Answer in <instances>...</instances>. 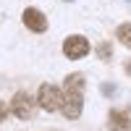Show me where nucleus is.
<instances>
[{
	"label": "nucleus",
	"mask_w": 131,
	"mask_h": 131,
	"mask_svg": "<svg viewBox=\"0 0 131 131\" xmlns=\"http://www.w3.org/2000/svg\"><path fill=\"white\" fill-rule=\"evenodd\" d=\"M10 110H13L16 118L29 121V118L34 115V100H31V94H26V92H16L13 100H10Z\"/></svg>",
	"instance_id": "nucleus-3"
},
{
	"label": "nucleus",
	"mask_w": 131,
	"mask_h": 131,
	"mask_svg": "<svg viewBox=\"0 0 131 131\" xmlns=\"http://www.w3.org/2000/svg\"><path fill=\"white\" fill-rule=\"evenodd\" d=\"M66 3H73V0H66Z\"/></svg>",
	"instance_id": "nucleus-12"
},
{
	"label": "nucleus",
	"mask_w": 131,
	"mask_h": 131,
	"mask_svg": "<svg viewBox=\"0 0 131 131\" xmlns=\"http://www.w3.org/2000/svg\"><path fill=\"white\" fill-rule=\"evenodd\" d=\"M84 76L81 73H71L68 79L63 81V105L60 110L66 118H79L81 115V105H84Z\"/></svg>",
	"instance_id": "nucleus-1"
},
{
	"label": "nucleus",
	"mask_w": 131,
	"mask_h": 131,
	"mask_svg": "<svg viewBox=\"0 0 131 131\" xmlns=\"http://www.w3.org/2000/svg\"><path fill=\"white\" fill-rule=\"evenodd\" d=\"M37 102L45 107V110L55 113V110H60V105H63V89H58L55 84H42L39 92H37Z\"/></svg>",
	"instance_id": "nucleus-2"
},
{
	"label": "nucleus",
	"mask_w": 131,
	"mask_h": 131,
	"mask_svg": "<svg viewBox=\"0 0 131 131\" xmlns=\"http://www.w3.org/2000/svg\"><path fill=\"white\" fill-rule=\"evenodd\" d=\"M5 115H8V107H5V102H0V123L5 121Z\"/></svg>",
	"instance_id": "nucleus-10"
},
{
	"label": "nucleus",
	"mask_w": 131,
	"mask_h": 131,
	"mask_svg": "<svg viewBox=\"0 0 131 131\" xmlns=\"http://www.w3.org/2000/svg\"><path fill=\"white\" fill-rule=\"evenodd\" d=\"M115 34H118V39H121L126 47H131V24H121Z\"/></svg>",
	"instance_id": "nucleus-7"
},
{
	"label": "nucleus",
	"mask_w": 131,
	"mask_h": 131,
	"mask_svg": "<svg viewBox=\"0 0 131 131\" xmlns=\"http://www.w3.org/2000/svg\"><path fill=\"white\" fill-rule=\"evenodd\" d=\"M24 24L31 31H45L47 29V18L42 16V10H37V8H26L24 10Z\"/></svg>",
	"instance_id": "nucleus-5"
},
{
	"label": "nucleus",
	"mask_w": 131,
	"mask_h": 131,
	"mask_svg": "<svg viewBox=\"0 0 131 131\" xmlns=\"http://www.w3.org/2000/svg\"><path fill=\"white\" fill-rule=\"evenodd\" d=\"M126 73H128V76H131V60H128V63H126Z\"/></svg>",
	"instance_id": "nucleus-11"
},
{
	"label": "nucleus",
	"mask_w": 131,
	"mask_h": 131,
	"mask_svg": "<svg viewBox=\"0 0 131 131\" xmlns=\"http://www.w3.org/2000/svg\"><path fill=\"white\" fill-rule=\"evenodd\" d=\"M97 55H100L102 60H110V58H113V47H110V42H102V45H97Z\"/></svg>",
	"instance_id": "nucleus-8"
},
{
	"label": "nucleus",
	"mask_w": 131,
	"mask_h": 131,
	"mask_svg": "<svg viewBox=\"0 0 131 131\" xmlns=\"http://www.w3.org/2000/svg\"><path fill=\"white\" fill-rule=\"evenodd\" d=\"M63 52H66V58H71V60H79L84 58L86 52H89V42H86V37H79V34H73L63 42Z\"/></svg>",
	"instance_id": "nucleus-4"
},
{
	"label": "nucleus",
	"mask_w": 131,
	"mask_h": 131,
	"mask_svg": "<svg viewBox=\"0 0 131 131\" xmlns=\"http://www.w3.org/2000/svg\"><path fill=\"white\" fill-rule=\"evenodd\" d=\"M126 3H131V0H126Z\"/></svg>",
	"instance_id": "nucleus-13"
},
{
	"label": "nucleus",
	"mask_w": 131,
	"mask_h": 131,
	"mask_svg": "<svg viewBox=\"0 0 131 131\" xmlns=\"http://www.w3.org/2000/svg\"><path fill=\"white\" fill-rule=\"evenodd\" d=\"M107 126H110L113 131H131V115L126 110H110Z\"/></svg>",
	"instance_id": "nucleus-6"
},
{
	"label": "nucleus",
	"mask_w": 131,
	"mask_h": 131,
	"mask_svg": "<svg viewBox=\"0 0 131 131\" xmlns=\"http://www.w3.org/2000/svg\"><path fill=\"white\" fill-rule=\"evenodd\" d=\"M113 92H115V84H110V81L102 84V94H105V97H113Z\"/></svg>",
	"instance_id": "nucleus-9"
}]
</instances>
